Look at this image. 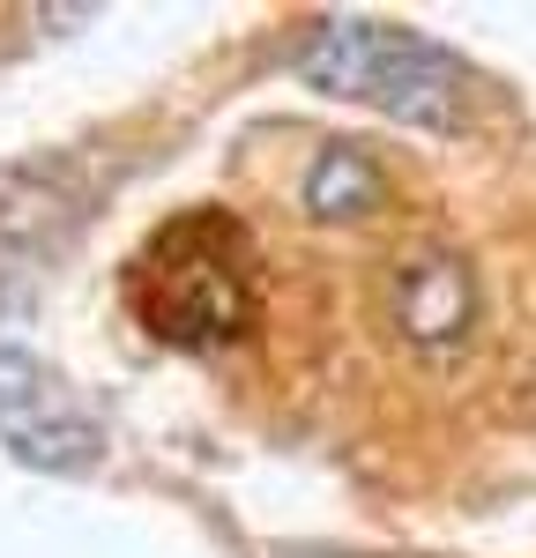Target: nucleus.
I'll use <instances>...</instances> for the list:
<instances>
[{
    "instance_id": "1",
    "label": "nucleus",
    "mask_w": 536,
    "mask_h": 558,
    "mask_svg": "<svg viewBox=\"0 0 536 558\" xmlns=\"http://www.w3.org/2000/svg\"><path fill=\"white\" fill-rule=\"evenodd\" d=\"M299 75L320 97H343V105H373L402 128H462L470 112V68L447 52V45L417 38L402 23H373V15H328L306 45H299Z\"/></svg>"
},
{
    "instance_id": "2",
    "label": "nucleus",
    "mask_w": 536,
    "mask_h": 558,
    "mask_svg": "<svg viewBox=\"0 0 536 558\" xmlns=\"http://www.w3.org/2000/svg\"><path fill=\"white\" fill-rule=\"evenodd\" d=\"M134 305L172 343H231L254 320V246L231 216H186L157 231L134 268Z\"/></svg>"
},
{
    "instance_id": "3",
    "label": "nucleus",
    "mask_w": 536,
    "mask_h": 558,
    "mask_svg": "<svg viewBox=\"0 0 536 558\" xmlns=\"http://www.w3.org/2000/svg\"><path fill=\"white\" fill-rule=\"evenodd\" d=\"M0 447L31 470L75 476L105 454V425L83 410V395L60 380L52 365H38L31 350L0 343Z\"/></svg>"
},
{
    "instance_id": "4",
    "label": "nucleus",
    "mask_w": 536,
    "mask_h": 558,
    "mask_svg": "<svg viewBox=\"0 0 536 558\" xmlns=\"http://www.w3.org/2000/svg\"><path fill=\"white\" fill-rule=\"evenodd\" d=\"M477 320V276L454 254H417L395 268V328L425 350H454Z\"/></svg>"
},
{
    "instance_id": "5",
    "label": "nucleus",
    "mask_w": 536,
    "mask_h": 558,
    "mask_svg": "<svg viewBox=\"0 0 536 558\" xmlns=\"http://www.w3.org/2000/svg\"><path fill=\"white\" fill-rule=\"evenodd\" d=\"M75 216L83 209L68 194V165H0V239L38 246Z\"/></svg>"
},
{
    "instance_id": "6",
    "label": "nucleus",
    "mask_w": 536,
    "mask_h": 558,
    "mask_svg": "<svg viewBox=\"0 0 536 558\" xmlns=\"http://www.w3.org/2000/svg\"><path fill=\"white\" fill-rule=\"evenodd\" d=\"M380 194H388V179H380V165H373L357 142H328V149L313 157V172H306V216H320V223L373 216Z\"/></svg>"
}]
</instances>
